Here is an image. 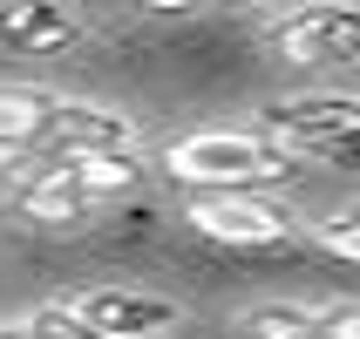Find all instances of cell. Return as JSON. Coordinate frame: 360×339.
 <instances>
[{
  "instance_id": "obj_12",
  "label": "cell",
  "mask_w": 360,
  "mask_h": 339,
  "mask_svg": "<svg viewBox=\"0 0 360 339\" xmlns=\"http://www.w3.org/2000/svg\"><path fill=\"white\" fill-rule=\"evenodd\" d=\"M0 339H34V333H27L20 319H7V326H0Z\"/></svg>"
},
{
  "instance_id": "obj_5",
  "label": "cell",
  "mask_w": 360,
  "mask_h": 339,
  "mask_svg": "<svg viewBox=\"0 0 360 339\" xmlns=\"http://www.w3.org/2000/svg\"><path fill=\"white\" fill-rule=\"evenodd\" d=\"M265 48L292 68L360 61V7H292V14L265 20Z\"/></svg>"
},
{
  "instance_id": "obj_2",
  "label": "cell",
  "mask_w": 360,
  "mask_h": 339,
  "mask_svg": "<svg viewBox=\"0 0 360 339\" xmlns=\"http://www.w3.org/2000/svg\"><path fill=\"white\" fill-rule=\"evenodd\" d=\"M259 129H265L272 142H285L292 157H340V163H360V95H340V88L272 102Z\"/></svg>"
},
{
  "instance_id": "obj_6",
  "label": "cell",
  "mask_w": 360,
  "mask_h": 339,
  "mask_svg": "<svg viewBox=\"0 0 360 339\" xmlns=\"http://www.w3.org/2000/svg\"><path fill=\"white\" fill-rule=\"evenodd\" d=\"M75 41H89V14L75 7H55V0L0 7V55H68Z\"/></svg>"
},
{
  "instance_id": "obj_8",
  "label": "cell",
  "mask_w": 360,
  "mask_h": 339,
  "mask_svg": "<svg viewBox=\"0 0 360 339\" xmlns=\"http://www.w3.org/2000/svg\"><path fill=\"white\" fill-rule=\"evenodd\" d=\"M231 333L238 339H320V305L300 299H252L231 312Z\"/></svg>"
},
{
  "instance_id": "obj_10",
  "label": "cell",
  "mask_w": 360,
  "mask_h": 339,
  "mask_svg": "<svg viewBox=\"0 0 360 339\" xmlns=\"http://www.w3.org/2000/svg\"><path fill=\"white\" fill-rule=\"evenodd\" d=\"M20 326L34 339H102V333H89V326L68 312V299H55V305H34V312H20Z\"/></svg>"
},
{
  "instance_id": "obj_9",
  "label": "cell",
  "mask_w": 360,
  "mask_h": 339,
  "mask_svg": "<svg viewBox=\"0 0 360 339\" xmlns=\"http://www.w3.org/2000/svg\"><path fill=\"white\" fill-rule=\"evenodd\" d=\"M313 244L333 251V258H347V265H360V204H347V211L320 218V224H313Z\"/></svg>"
},
{
  "instance_id": "obj_4",
  "label": "cell",
  "mask_w": 360,
  "mask_h": 339,
  "mask_svg": "<svg viewBox=\"0 0 360 339\" xmlns=\"http://www.w3.org/2000/svg\"><path fill=\"white\" fill-rule=\"evenodd\" d=\"M89 333L102 339H170L184 326V305L163 299V292H136V285H96V292H75L68 299Z\"/></svg>"
},
{
  "instance_id": "obj_1",
  "label": "cell",
  "mask_w": 360,
  "mask_h": 339,
  "mask_svg": "<svg viewBox=\"0 0 360 339\" xmlns=\"http://www.w3.org/2000/svg\"><path fill=\"white\" fill-rule=\"evenodd\" d=\"M163 177L191 183L198 197H218V190H265V183H285L300 170V157L272 142L265 129H191V136H170L157 149Z\"/></svg>"
},
{
  "instance_id": "obj_11",
  "label": "cell",
  "mask_w": 360,
  "mask_h": 339,
  "mask_svg": "<svg viewBox=\"0 0 360 339\" xmlns=\"http://www.w3.org/2000/svg\"><path fill=\"white\" fill-rule=\"evenodd\" d=\"M320 339H360V299H326L320 305Z\"/></svg>"
},
{
  "instance_id": "obj_7",
  "label": "cell",
  "mask_w": 360,
  "mask_h": 339,
  "mask_svg": "<svg viewBox=\"0 0 360 339\" xmlns=\"http://www.w3.org/2000/svg\"><path fill=\"white\" fill-rule=\"evenodd\" d=\"M61 102L68 95H55V88H0V149L7 157H41Z\"/></svg>"
},
{
  "instance_id": "obj_3",
  "label": "cell",
  "mask_w": 360,
  "mask_h": 339,
  "mask_svg": "<svg viewBox=\"0 0 360 339\" xmlns=\"http://www.w3.org/2000/svg\"><path fill=\"white\" fill-rule=\"evenodd\" d=\"M184 224L191 231H204V238L218 244H285L300 238V211H285V204H272L265 190H218V197H191L184 204Z\"/></svg>"
}]
</instances>
